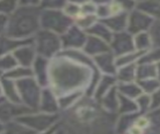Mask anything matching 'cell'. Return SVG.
<instances>
[{
    "mask_svg": "<svg viewBox=\"0 0 160 134\" xmlns=\"http://www.w3.org/2000/svg\"><path fill=\"white\" fill-rule=\"evenodd\" d=\"M88 70L75 59L59 54L54 57L48 68V82L56 95L66 94L86 84Z\"/></svg>",
    "mask_w": 160,
    "mask_h": 134,
    "instance_id": "obj_1",
    "label": "cell"
},
{
    "mask_svg": "<svg viewBox=\"0 0 160 134\" xmlns=\"http://www.w3.org/2000/svg\"><path fill=\"white\" fill-rule=\"evenodd\" d=\"M40 7L19 6L8 18L5 35L15 39H30L42 29Z\"/></svg>",
    "mask_w": 160,
    "mask_h": 134,
    "instance_id": "obj_2",
    "label": "cell"
},
{
    "mask_svg": "<svg viewBox=\"0 0 160 134\" xmlns=\"http://www.w3.org/2000/svg\"><path fill=\"white\" fill-rule=\"evenodd\" d=\"M74 24V20L68 16L62 9H42L40 13L42 29L62 35Z\"/></svg>",
    "mask_w": 160,
    "mask_h": 134,
    "instance_id": "obj_3",
    "label": "cell"
},
{
    "mask_svg": "<svg viewBox=\"0 0 160 134\" xmlns=\"http://www.w3.org/2000/svg\"><path fill=\"white\" fill-rule=\"evenodd\" d=\"M33 45L39 56L51 58L62 47L61 35L45 29H40L33 37Z\"/></svg>",
    "mask_w": 160,
    "mask_h": 134,
    "instance_id": "obj_4",
    "label": "cell"
},
{
    "mask_svg": "<svg viewBox=\"0 0 160 134\" xmlns=\"http://www.w3.org/2000/svg\"><path fill=\"white\" fill-rule=\"evenodd\" d=\"M16 86L22 101L28 104L30 108H35L40 101V90L38 81L31 77H27L17 80Z\"/></svg>",
    "mask_w": 160,
    "mask_h": 134,
    "instance_id": "obj_5",
    "label": "cell"
},
{
    "mask_svg": "<svg viewBox=\"0 0 160 134\" xmlns=\"http://www.w3.org/2000/svg\"><path fill=\"white\" fill-rule=\"evenodd\" d=\"M87 34L88 33L77 24L72 25L66 33L61 35L62 47L65 49H75L83 45L85 46L88 39Z\"/></svg>",
    "mask_w": 160,
    "mask_h": 134,
    "instance_id": "obj_6",
    "label": "cell"
},
{
    "mask_svg": "<svg viewBox=\"0 0 160 134\" xmlns=\"http://www.w3.org/2000/svg\"><path fill=\"white\" fill-rule=\"evenodd\" d=\"M12 55L14 56L17 63L20 66L30 67L36 58V50L33 45V42L20 46L15 51H13Z\"/></svg>",
    "mask_w": 160,
    "mask_h": 134,
    "instance_id": "obj_7",
    "label": "cell"
},
{
    "mask_svg": "<svg viewBox=\"0 0 160 134\" xmlns=\"http://www.w3.org/2000/svg\"><path fill=\"white\" fill-rule=\"evenodd\" d=\"M33 74L36 76V81L39 85L48 84V68L49 62L48 58L42 56H36L33 62Z\"/></svg>",
    "mask_w": 160,
    "mask_h": 134,
    "instance_id": "obj_8",
    "label": "cell"
},
{
    "mask_svg": "<svg viewBox=\"0 0 160 134\" xmlns=\"http://www.w3.org/2000/svg\"><path fill=\"white\" fill-rule=\"evenodd\" d=\"M1 85H2V90L5 93V95L14 103H19L20 102V95L18 92L16 83L13 82L11 79L6 77H3L1 80Z\"/></svg>",
    "mask_w": 160,
    "mask_h": 134,
    "instance_id": "obj_9",
    "label": "cell"
},
{
    "mask_svg": "<svg viewBox=\"0 0 160 134\" xmlns=\"http://www.w3.org/2000/svg\"><path fill=\"white\" fill-rule=\"evenodd\" d=\"M53 117L51 116H35V117H24L21 118V121H23L30 126L36 129H44L53 121Z\"/></svg>",
    "mask_w": 160,
    "mask_h": 134,
    "instance_id": "obj_10",
    "label": "cell"
},
{
    "mask_svg": "<svg viewBox=\"0 0 160 134\" xmlns=\"http://www.w3.org/2000/svg\"><path fill=\"white\" fill-rule=\"evenodd\" d=\"M54 95L56 94L51 89L43 90L42 94V110L47 112H52L54 110H57V102H56V98H54Z\"/></svg>",
    "mask_w": 160,
    "mask_h": 134,
    "instance_id": "obj_11",
    "label": "cell"
},
{
    "mask_svg": "<svg viewBox=\"0 0 160 134\" xmlns=\"http://www.w3.org/2000/svg\"><path fill=\"white\" fill-rule=\"evenodd\" d=\"M33 75V72L30 67H24V66H16L15 68L7 71L5 74L6 78L9 79H23V78L31 77Z\"/></svg>",
    "mask_w": 160,
    "mask_h": 134,
    "instance_id": "obj_12",
    "label": "cell"
},
{
    "mask_svg": "<svg viewBox=\"0 0 160 134\" xmlns=\"http://www.w3.org/2000/svg\"><path fill=\"white\" fill-rule=\"evenodd\" d=\"M19 7V0H0V14L10 16Z\"/></svg>",
    "mask_w": 160,
    "mask_h": 134,
    "instance_id": "obj_13",
    "label": "cell"
},
{
    "mask_svg": "<svg viewBox=\"0 0 160 134\" xmlns=\"http://www.w3.org/2000/svg\"><path fill=\"white\" fill-rule=\"evenodd\" d=\"M24 108L17 107L15 105L10 104H3L0 105V118L1 119H8L13 115L17 113H22Z\"/></svg>",
    "mask_w": 160,
    "mask_h": 134,
    "instance_id": "obj_14",
    "label": "cell"
},
{
    "mask_svg": "<svg viewBox=\"0 0 160 134\" xmlns=\"http://www.w3.org/2000/svg\"><path fill=\"white\" fill-rule=\"evenodd\" d=\"M17 61L12 54H6L0 56V71L11 70L17 66Z\"/></svg>",
    "mask_w": 160,
    "mask_h": 134,
    "instance_id": "obj_15",
    "label": "cell"
},
{
    "mask_svg": "<svg viewBox=\"0 0 160 134\" xmlns=\"http://www.w3.org/2000/svg\"><path fill=\"white\" fill-rule=\"evenodd\" d=\"M68 0H42V9H63L67 5Z\"/></svg>",
    "mask_w": 160,
    "mask_h": 134,
    "instance_id": "obj_16",
    "label": "cell"
},
{
    "mask_svg": "<svg viewBox=\"0 0 160 134\" xmlns=\"http://www.w3.org/2000/svg\"><path fill=\"white\" fill-rule=\"evenodd\" d=\"M8 18L9 16L0 14V36L5 35L6 30H7V25H8Z\"/></svg>",
    "mask_w": 160,
    "mask_h": 134,
    "instance_id": "obj_17",
    "label": "cell"
},
{
    "mask_svg": "<svg viewBox=\"0 0 160 134\" xmlns=\"http://www.w3.org/2000/svg\"><path fill=\"white\" fill-rule=\"evenodd\" d=\"M42 0H19V6L40 7Z\"/></svg>",
    "mask_w": 160,
    "mask_h": 134,
    "instance_id": "obj_18",
    "label": "cell"
},
{
    "mask_svg": "<svg viewBox=\"0 0 160 134\" xmlns=\"http://www.w3.org/2000/svg\"><path fill=\"white\" fill-rule=\"evenodd\" d=\"M68 2L71 3H74V4H77V5H84V4L88 3V2H91V0H68Z\"/></svg>",
    "mask_w": 160,
    "mask_h": 134,
    "instance_id": "obj_19",
    "label": "cell"
},
{
    "mask_svg": "<svg viewBox=\"0 0 160 134\" xmlns=\"http://www.w3.org/2000/svg\"><path fill=\"white\" fill-rule=\"evenodd\" d=\"M93 3H95L96 5H105V4H109L111 3V0H91Z\"/></svg>",
    "mask_w": 160,
    "mask_h": 134,
    "instance_id": "obj_20",
    "label": "cell"
},
{
    "mask_svg": "<svg viewBox=\"0 0 160 134\" xmlns=\"http://www.w3.org/2000/svg\"><path fill=\"white\" fill-rule=\"evenodd\" d=\"M2 85H1V82H0V94H1L2 93Z\"/></svg>",
    "mask_w": 160,
    "mask_h": 134,
    "instance_id": "obj_21",
    "label": "cell"
},
{
    "mask_svg": "<svg viewBox=\"0 0 160 134\" xmlns=\"http://www.w3.org/2000/svg\"><path fill=\"white\" fill-rule=\"evenodd\" d=\"M3 130V126L1 125V124H0V132H1Z\"/></svg>",
    "mask_w": 160,
    "mask_h": 134,
    "instance_id": "obj_22",
    "label": "cell"
},
{
    "mask_svg": "<svg viewBox=\"0 0 160 134\" xmlns=\"http://www.w3.org/2000/svg\"><path fill=\"white\" fill-rule=\"evenodd\" d=\"M1 73H2V71H0V75H1Z\"/></svg>",
    "mask_w": 160,
    "mask_h": 134,
    "instance_id": "obj_23",
    "label": "cell"
},
{
    "mask_svg": "<svg viewBox=\"0 0 160 134\" xmlns=\"http://www.w3.org/2000/svg\"><path fill=\"white\" fill-rule=\"evenodd\" d=\"M0 101H1V100H0Z\"/></svg>",
    "mask_w": 160,
    "mask_h": 134,
    "instance_id": "obj_24",
    "label": "cell"
}]
</instances>
